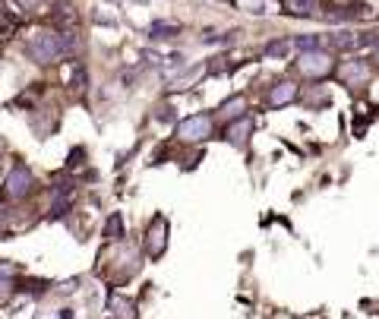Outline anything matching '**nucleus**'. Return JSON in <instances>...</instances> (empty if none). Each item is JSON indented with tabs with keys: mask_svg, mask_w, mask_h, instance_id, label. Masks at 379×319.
<instances>
[{
	"mask_svg": "<svg viewBox=\"0 0 379 319\" xmlns=\"http://www.w3.org/2000/svg\"><path fill=\"white\" fill-rule=\"evenodd\" d=\"M297 98H300V86H297L294 79H278V83H272L269 92H265V108H288Z\"/></svg>",
	"mask_w": 379,
	"mask_h": 319,
	"instance_id": "6",
	"label": "nucleus"
},
{
	"mask_svg": "<svg viewBox=\"0 0 379 319\" xmlns=\"http://www.w3.org/2000/svg\"><path fill=\"white\" fill-rule=\"evenodd\" d=\"M291 48H294L291 45V39H272L269 45L262 48V54L265 57H272V60H281V57H288L291 54Z\"/></svg>",
	"mask_w": 379,
	"mask_h": 319,
	"instance_id": "14",
	"label": "nucleus"
},
{
	"mask_svg": "<svg viewBox=\"0 0 379 319\" xmlns=\"http://www.w3.org/2000/svg\"><path fill=\"white\" fill-rule=\"evenodd\" d=\"M253 130H256V121H253L250 114H240V117H234V121L225 123L221 136H225V142H231L234 149H244L246 142H250Z\"/></svg>",
	"mask_w": 379,
	"mask_h": 319,
	"instance_id": "7",
	"label": "nucleus"
},
{
	"mask_svg": "<svg viewBox=\"0 0 379 319\" xmlns=\"http://www.w3.org/2000/svg\"><path fill=\"white\" fill-rule=\"evenodd\" d=\"M174 136L183 142V146H199V142H208L215 136V117L212 114H190L177 123Z\"/></svg>",
	"mask_w": 379,
	"mask_h": 319,
	"instance_id": "2",
	"label": "nucleus"
},
{
	"mask_svg": "<svg viewBox=\"0 0 379 319\" xmlns=\"http://www.w3.org/2000/svg\"><path fill=\"white\" fill-rule=\"evenodd\" d=\"M38 4H41V0H16V7H19V10H35Z\"/></svg>",
	"mask_w": 379,
	"mask_h": 319,
	"instance_id": "19",
	"label": "nucleus"
},
{
	"mask_svg": "<svg viewBox=\"0 0 379 319\" xmlns=\"http://www.w3.org/2000/svg\"><path fill=\"white\" fill-rule=\"evenodd\" d=\"M376 67H379V48H376Z\"/></svg>",
	"mask_w": 379,
	"mask_h": 319,
	"instance_id": "22",
	"label": "nucleus"
},
{
	"mask_svg": "<svg viewBox=\"0 0 379 319\" xmlns=\"http://www.w3.org/2000/svg\"><path fill=\"white\" fill-rule=\"evenodd\" d=\"M335 73H338L341 86H347V89H364V86L370 83V67H366L364 60H345Z\"/></svg>",
	"mask_w": 379,
	"mask_h": 319,
	"instance_id": "8",
	"label": "nucleus"
},
{
	"mask_svg": "<svg viewBox=\"0 0 379 319\" xmlns=\"http://www.w3.org/2000/svg\"><path fill=\"white\" fill-rule=\"evenodd\" d=\"M174 35H180V26L177 22H161V20H155L149 26V39L152 41H164V39H174Z\"/></svg>",
	"mask_w": 379,
	"mask_h": 319,
	"instance_id": "13",
	"label": "nucleus"
},
{
	"mask_svg": "<svg viewBox=\"0 0 379 319\" xmlns=\"http://www.w3.org/2000/svg\"><path fill=\"white\" fill-rule=\"evenodd\" d=\"M297 73H300L303 79H310V83H322V79H328L335 73V57L326 51V48L307 51V54L297 57Z\"/></svg>",
	"mask_w": 379,
	"mask_h": 319,
	"instance_id": "3",
	"label": "nucleus"
},
{
	"mask_svg": "<svg viewBox=\"0 0 379 319\" xmlns=\"http://www.w3.org/2000/svg\"><path fill=\"white\" fill-rule=\"evenodd\" d=\"M25 57L38 67H54L63 57H69L67 51V35L60 29H38L35 35L25 39Z\"/></svg>",
	"mask_w": 379,
	"mask_h": 319,
	"instance_id": "1",
	"label": "nucleus"
},
{
	"mask_svg": "<svg viewBox=\"0 0 379 319\" xmlns=\"http://www.w3.org/2000/svg\"><path fill=\"white\" fill-rule=\"evenodd\" d=\"M101 234H105V237H124V234H126V228H124V215H117V212H114V215L107 218V224L101 228Z\"/></svg>",
	"mask_w": 379,
	"mask_h": 319,
	"instance_id": "16",
	"label": "nucleus"
},
{
	"mask_svg": "<svg viewBox=\"0 0 379 319\" xmlns=\"http://www.w3.org/2000/svg\"><path fill=\"white\" fill-rule=\"evenodd\" d=\"M69 92L79 98L88 95V67L82 60H73V67H69Z\"/></svg>",
	"mask_w": 379,
	"mask_h": 319,
	"instance_id": "10",
	"label": "nucleus"
},
{
	"mask_svg": "<svg viewBox=\"0 0 379 319\" xmlns=\"http://www.w3.org/2000/svg\"><path fill=\"white\" fill-rule=\"evenodd\" d=\"M16 262H0V278H16Z\"/></svg>",
	"mask_w": 379,
	"mask_h": 319,
	"instance_id": "18",
	"label": "nucleus"
},
{
	"mask_svg": "<svg viewBox=\"0 0 379 319\" xmlns=\"http://www.w3.org/2000/svg\"><path fill=\"white\" fill-rule=\"evenodd\" d=\"M322 41H326L322 35H294V39H291V45H294L300 54H307V51H319Z\"/></svg>",
	"mask_w": 379,
	"mask_h": 319,
	"instance_id": "15",
	"label": "nucleus"
},
{
	"mask_svg": "<svg viewBox=\"0 0 379 319\" xmlns=\"http://www.w3.org/2000/svg\"><path fill=\"white\" fill-rule=\"evenodd\" d=\"M142 250H145L149 259H161V256H164V250H168V218H164V215H155L149 222Z\"/></svg>",
	"mask_w": 379,
	"mask_h": 319,
	"instance_id": "4",
	"label": "nucleus"
},
{
	"mask_svg": "<svg viewBox=\"0 0 379 319\" xmlns=\"http://www.w3.org/2000/svg\"><path fill=\"white\" fill-rule=\"evenodd\" d=\"M35 186V177H32V168L25 165H13L10 174L4 180V190H6V199H25Z\"/></svg>",
	"mask_w": 379,
	"mask_h": 319,
	"instance_id": "5",
	"label": "nucleus"
},
{
	"mask_svg": "<svg viewBox=\"0 0 379 319\" xmlns=\"http://www.w3.org/2000/svg\"><path fill=\"white\" fill-rule=\"evenodd\" d=\"M107 310H111L114 319H139L136 304H133L130 297H124V294H111V297H107Z\"/></svg>",
	"mask_w": 379,
	"mask_h": 319,
	"instance_id": "11",
	"label": "nucleus"
},
{
	"mask_svg": "<svg viewBox=\"0 0 379 319\" xmlns=\"http://www.w3.org/2000/svg\"><path fill=\"white\" fill-rule=\"evenodd\" d=\"M10 291H13V281L10 278H0V297H6Z\"/></svg>",
	"mask_w": 379,
	"mask_h": 319,
	"instance_id": "20",
	"label": "nucleus"
},
{
	"mask_svg": "<svg viewBox=\"0 0 379 319\" xmlns=\"http://www.w3.org/2000/svg\"><path fill=\"white\" fill-rule=\"evenodd\" d=\"M69 0H51V7H67Z\"/></svg>",
	"mask_w": 379,
	"mask_h": 319,
	"instance_id": "21",
	"label": "nucleus"
},
{
	"mask_svg": "<svg viewBox=\"0 0 379 319\" xmlns=\"http://www.w3.org/2000/svg\"><path fill=\"white\" fill-rule=\"evenodd\" d=\"M240 114H246V98L244 95H231V98H225V102L215 108V121H234V117H240Z\"/></svg>",
	"mask_w": 379,
	"mask_h": 319,
	"instance_id": "9",
	"label": "nucleus"
},
{
	"mask_svg": "<svg viewBox=\"0 0 379 319\" xmlns=\"http://www.w3.org/2000/svg\"><path fill=\"white\" fill-rule=\"evenodd\" d=\"M82 161H86V149H73L67 155V171H76V165H82Z\"/></svg>",
	"mask_w": 379,
	"mask_h": 319,
	"instance_id": "17",
	"label": "nucleus"
},
{
	"mask_svg": "<svg viewBox=\"0 0 379 319\" xmlns=\"http://www.w3.org/2000/svg\"><path fill=\"white\" fill-rule=\"evenodd\" d=\"M326 41H332V48H338V51H354L360 45V35L351 32V29H341V32L326 35Z\"/></svg>",
	"mask_w": 379,
	"mask_h": 319,
	"instance_id": "12",
	"label": "nucleus"
}]
</instances>
